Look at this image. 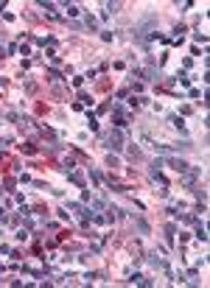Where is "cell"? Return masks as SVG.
Returning a JSON list of instances; mask_svg holds the SVG:
<instances>
[{"instance_id": "obj_1", "label": "cell", "mask_w": 210, "mask_h": 288, "mask_svg": "<svg viewBox=\"0 0 210 288\" xmlns=\"http://www.w3.org/2000/svg\"><path fill=\"white\" fill-rule=\"evenodd\" d=\"M107 143H109V146H112V148H115V151H118V148H121V134H118V132H109V137H107Z\"/></svg>"}]
</instances>
